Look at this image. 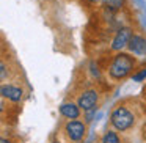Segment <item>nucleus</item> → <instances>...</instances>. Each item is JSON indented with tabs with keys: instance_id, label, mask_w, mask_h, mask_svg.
Masks as SVG:
<instances>
[{
	"instance_id": "obj_8",
	"label": "nucleus",
	"mask_w": 146,
	"mask_h": 143,
	"mask_svg": "<svg viewBox=\"0 0 146 143\" xmlns=\"http://www.w3.org/2000/svg\"><path fill=\"white\" fill-rule=\"evenodd\" d=\"M2 96L17 102L22 99V90L17 88V86H13V85H3L2 86Z\"/></svg>"
},
{
	"instance_id": "obj_5",
	"label": "nucleus",
	"mask_w": 146,
	"mask_h": 143,
	"mask_svg": "<svg viewBox=\"0 0 146 143\" xmlns=\"http://www.w3.org/2000/svg\"><path fill=\"white\" fill-rule=\"evenodd\" d=\"M130 52L137 55H146V38L140 35H132L129 39V44H127Z\"/></svg>"
},
{
	"instance_id": "obj_12",
	"label": "nucleus",
	"mask_w": 146,
	"mask_h": 143,
	"mask_svg": "<svg viewBox=\"0 0 146 143\" xmlns=\"http://www.w3.org/2000/svg\"><path fill=\"white\" fill-rule=\"evenodd\" d=\"M0 72H2V79H5V77H7V66H5L3 63L0 65Z\"/></svg>"
},
{
	"instance_id": "obj_6",
	"label": "nucleus",
	"mask_w": 146,
	"mask_h": 143,
	"mask_svg": "<svg viewBox=\"0 0 146 143\" xmlns=\"http://www.w3.org/2000/svg\"><path fill=\"white\" fill-rule=\"evenodd\" d=\"M130 36H132L130 29H121V30H118V33L115 35L113 41H111V49H113V51H119V49H123L124 46L129 44Z\"/></svg>"
},
{
	"instance_id": "obj_2",
	"label": "nucleus",
	"mask_w": 146,
	"mask_h": 143,
	"mask_svg": "<svg viewBox=\"0 0 146 143\" xmlns=\"http://www.w3.org/2000/svg\"><path fill=\"white\" fill-rule=\"evenodd\" d=\"M110 121H111V124H113L115 129L126 130L133 124V115L130 113L127 108L118 107V108L113 110V113H111V116H110Z\"/></svg>"
},
{
	"instance_id": "obj_11",
	"label": "nucleus",
	"mask_w": 146,
	"mask_h": 143,
	"mask_svg": "<svg viewBox=\"0 0 146 143\" xmlns=\"http://www.w3.org/2000/svg\"><path fill=\"white\" fill-rule=\"evenodd\" d=\"M145 77H146V69L141 71L140 74H137V76H133V80H141V79H145Z\"/></svg>"
},
{
	"instance_id": "obj_9",
	"label": "nucleus",
	"mask_w": 146,
	"mask_h": 143,
	"mask_svg": "<svg viewBox=\"0 0 146 143\" xmlns=\"http://www.w3.org/2000/svg\"><path fill=\"white\" fill-rule=\"evenodd\" d=\"M104 3H105V7H107V8L116 11V10H119V8L123 7L124 0H104Z\"/></svg>"
},
{
	"instance_id": "obj_7",
	"label": "nucleus",
	"mask_w": 146,
	"mask_h": 143,
	"mask_svg": "<svg viewBox=\"0 0 146 143\" xmlns=\"http://www.w3.org/2000/svg\"><path fill=\"white\" fill-rule=\"evenodd\" d=\"M60 113L63 115L64 118H69V120H77L80 115V110H79V104H72V102H64L61 104L60 107Z\"/></svg>"
},
{
	"instance_id": "obj_3",
	"label": "nucleus",
	"mask_w": 146,
	"mask_h": 143,
	"mask_svg": "<svg viewBox=\"0 0 146 143\" xmlns=\"http://www.w3.org/2000/svg\"><path fill=\"white\" fill-rule=\"evenodd\" d=\"M66 134L72 142H79V140L83 138L85 135V124L82 121H77V120H71L69 123L66 124Z\"/></svg>"
},
{
	"instance_id": "obj_13",
	"label": "nucleus",
	"mask_w": 146,
	"mask_h": 143,
	"mask_svg": "<svg viewBox=\"0 0 146 143\" xmlns=\"http://www.w3.org/2000/svg\"><path fill=\"white\" fill-rule=\"evenodd\" d=\"M0 143H10L8 140H0Z\"/></svg>"
},
{
	"instance_id": "obj_4",
	"label": "nucleus",
	"mask_w": 146,
	"mask_h": 143,
	"mask_svg": "<svg viewBox=\"0 0 146 143\" xmlns=\"http://www.w3.org/2000/svg\"><path fill=\"white\" fill-rule=\"evenodd\" d=\"M98 93L94 91V90H88V91H85L83 94H80L79 98V107L83 108L85 112L91 110V108H96V104H98Z\"/></svg>"
},
{
	"instance_id": "obj_1",
	"label": "nucleus",
	"mask_w": 146,
	"mask_h": 143,
	"mask_svg": "<svg viewBox=\"0 0 146 143\" xmlns=\"http://www.w3.org/2000/svg\"><path fill=\"white\" fill-rule=\"evenodd\" d=\"M133 68V60L126 54H118L110 65V76L113 79H124Z\"/></svg>"
},
{
	"instance_id": "obj_14",
	"label": "nucleus",
	"mask_w": 146,
	"mask_h": 143,
	"mask_svg": "<svg viewBox=\"0 0 146 143\" xmlns=\"http://www.w3.org/2000/svg\"><path fill=\"white\" fill-rule=\"evenodd\" d=\"M93 2H99V0H93Z\"/></svg>"
},
{
	"instance_id": "obj_10",
	"label": "nucleus",
	"mask_w": 146,
	"mask_h": 143,
	"mask_svg": "<svg viewBox=\"0 0 146 143\" xmlns=\"http://www.w3.org/2000/svg\"><path fill=\"white\" fill-rule=\"evenodd\" d=\"M102 143H119V138L115 132H110L108 130L104 137H102Z\"/></svg>"
}]
</instances>
